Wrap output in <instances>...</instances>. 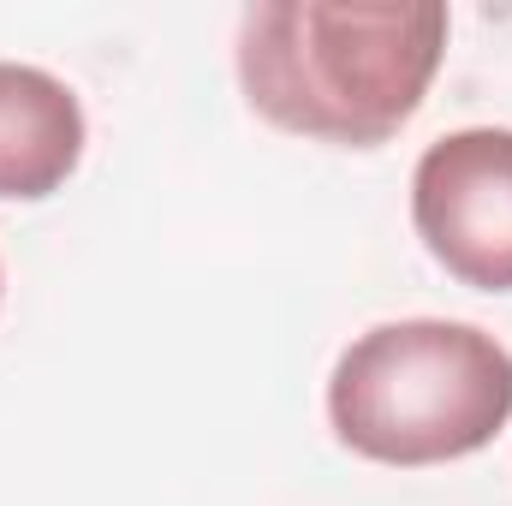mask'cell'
<instances>
[{"mask_svg": "<svg viewBox=\"0 0 512 506\" xmlns=\"http://www.w3.org/2000/svg\"><path fill=\"white\" fill-rule=\"evenodd\" d=\"M447 54V6L262 0L239 18V84L268 126L376 149L405 126Z\"/></svg>", "mask_w": 512, "mask_h": 506, "instance_id": "obj_1", "label": "cell"}, {"mask_svg": "<svg viewBox=\"0 0 512 506\" xmlns=\"http://www.w3.org/2000/svg\"><path fill=\"white\" fill-rule=\"evenodd\" d=\"M512 417V352L471 322H382L328 376L334 435L376 465H447L483 453Z\"/></svg>", "mask_w": 512, "mask_h": 506, "instance_id": "obj_2", "label": "cell"}, {"mask_svg": "<svg viewBox=\"0 0 512 506\" xmlns=\"http://www.w3.org/2000/svg\"><path fill=\"white\" fill-rule=\"evenodd\" d=\"M411 221L453 280L512 292V131L471 126L429 143L411 173Z\"/></svg>", "mask_w": 512, "mask_h": 506, "instance_id": "obj_3", "label": "cell"}, {"mask_svg": "<svg viewBox=\"0 0 512 506\" xmlns=\"http://www.w3.org/2000/svg\"><path fill=\"white\" fill-rule=\"evenodd\" d=\"M84 161V108L78 96L42 72L0 60V197L36 203L54 197Z\"/></svg>", "mask_w": 512, "mask_h": 506, "instance_id": "obj_4", "label": "cell"}]
</instances>
